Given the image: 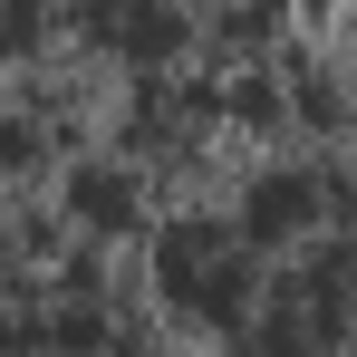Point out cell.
<instances>
[{
  "mask_svg": "<svg viewBox=\"0 0 357 357\" xmlns=\"http://www.w3.org/2000/svg\"><path fill=\"white\" fill-rule=\"evenodd\" d=\"M309 203H319V193H309V183H299V174H271V183H261V193H251V232H261V241H280V232H299V222H309Z\"/></svg>",
  "mask_w": 357,
  "mask_h": 357,
  "instance_id": "1",
  "label": "cell"
},
{
  "mask_svg": "<svg viewBox=\"0 0 357 357\" xmlns=\"http://www.w3.org/2000/svg\"><path fill=\"white\" fill-rule=\"evenodd\" d=\"M77 203H87V222H126V183H116V174H87Z\"/></svg>",
  "mask_w": 357,
  "mask_h": 357,
  "instance_id": "2",
  "label": "cell"
}]
</instances>
